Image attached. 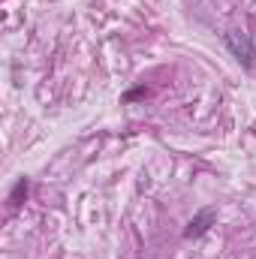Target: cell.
I'll list each match as a JSON object with an SVG mask.
<instances>
[{"mask_svg":"<svg viewBox=\"0 0 256 259\" xmlns=\"http://www.w3.org/2000/svg\"><path fill=\"white\" fill-rule=\"evenodd\" d=\"M226 49L232 52V58H238V64L244 69H250L256 61V49H253V39L244 33V30H226Z\"/></svg>","mask_w":256,"mask_h":259,"instance_id":"1","label":"cell"},{"mask_svg":"<svg viewBox=\"0 0 256 259\" xmlns=\"http://www.w3.org/2000/svg\"><path fill=\"white\" fill-rule=\"evenodd\" d=\"M214 220H217V208H211V205H208V208L196 211V214L190 217V223L184 226V238H187V241H193V238H202V235L214 226Z\"/></svg>","mask_w":256,"mask_h":259,"instance_id":"2","label":"cell"},{"mask_svg":"<svg viewBox=\"0 0 256 259\" xmlns=\"http://www.w3.org/2000/svg\"><path fill=\"white\" fill-rule=\"evenodd\" d=\"M21 199H27V178H18L12 193H9V205H21Z\"/></svg>","mask_w":256,"mask_h":259,"instance_id":"3","label":"cell"}]
</instances>
